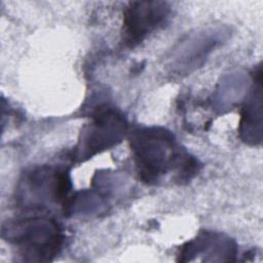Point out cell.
<instances>
[{"instance_id": "obj_1", "label": "cell", "mask_w": 263, "mask_h": 263, "mask_svg": "<svg viewBox=\"0 0 263 263\" xmlns=\"http://www.w3.org/2000/svg\"><path fill=\"white\" fill-rule=\"evenodd\" d=\"M130 147L138 174L146 183H156L168 170L179 174V180H189L196 172L197 162L182 152L174 136L163 128L145 127L133 132Z\"/></svg>"}, {"instance_id": "obj_2", "label": "cell", "mask_w": 263, "mask_h": 263, "mask_svg": "<svg viewBox=\"0 0 263 263\" xmlns=\"http://www.w3.org/2000/svg\"><path fill=\"white\" fill-rule=\"evenodd\" d=\"M3 236L17 246L33 261H47L59 253L63 234L55 221L44 217H31L7 223Z\"/></svg>"}, {"instance_id": "obj_3", "label": "cell", "mask_w": 263, "mask_h": 263, "mask_svg": "<svg viewBox=\"0 0 263 263\" xmlns=\"http://www.w3.org/2000/svg\"><path fill=\"white\" fill-rule=\"evenodd\" d=\"M170 7L165 2H130L124 10L122 41L128 47L138 45L167 17Z\"/></svg>"}, {"instance_id": "obj_4", "label": "cell", "mask_w": 263, "mask_h": 263, "mask_svg": "<svg viewBox=\"0 0 263 263\" xmlns=\"http://www.w3.org/2000/svg\"><path fill=\"white\" fill-rule=\"evenodd\" d=\"M124 130L125 122L120 114L111 109L97 111L93 122L80 140V155L89 157L116 144L124 135Z\"/></svg>"}]
</instances>
